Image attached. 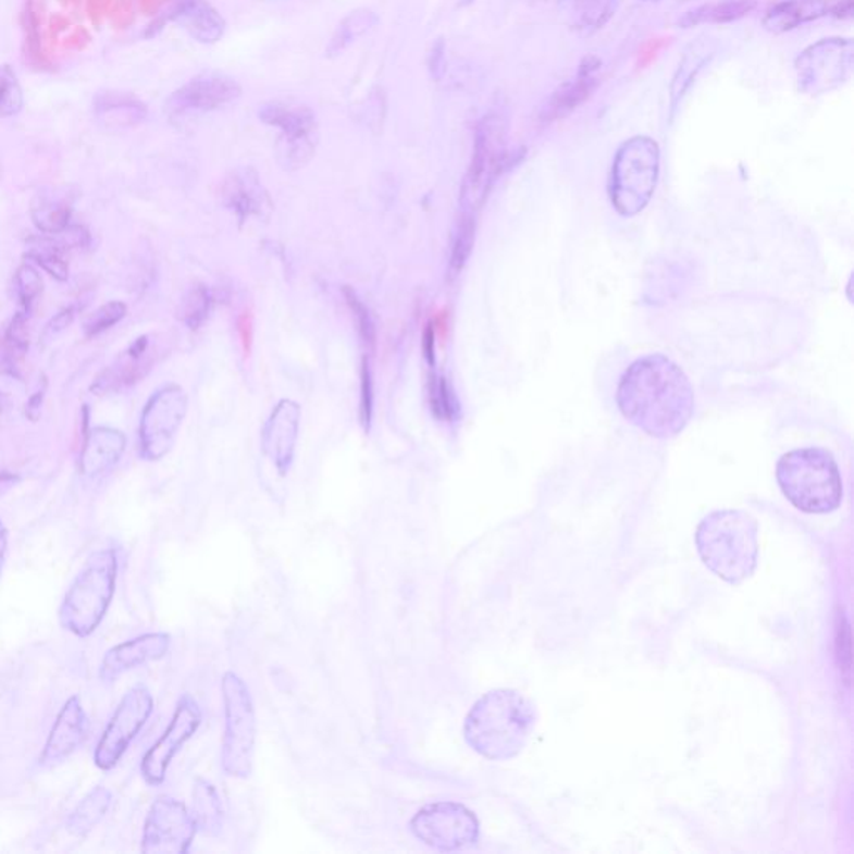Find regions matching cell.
Instances as JSON below:
<instances>
[{
    "label": "cell",
    "instance_id": "49",
    "mask_svg": "<svg viewBox=\"0 0 854 854\" xmlns=\"http://www.w3.org/2000/svg\"><path fill=\"white\" fill-rule=\"evenodd\" d=\"M4 406H5V396H4V394L0 393V412H2V409H4Z\"/></svg>",
    "mask_w": 854,
    "mask_h": 854
},
{
    "label": "cell",
    "instance_id": "18",
    "mask_svg": "<svg viewBox=\"0 0 854 854\" xmlns=\"http://www.w3.org/2000/svg\"><path fill=\"white\" fill-rule=\"evenodd\" d=\"M853 14L854 0H781L766 11L763 27L784 34L819 18H851Z\"/></svg>",
    "mask_w": 854,
    "mask_h": 854
},
{
    "label": "cell",
    "instance_id": "31",
    "mask_svg": "<svg viewBox=\"0 0 854 854\" xmlns=\"http://www.w3.org/2000/svg\"><path fill=\"white\" fill-rule=\"evenodd\" d=\"M193 815L197 831L206 837H215L221 833L224 825V808L221 796L214 784L206 780H196L193 790Z\"/></svg>",
    "mask_w": 854,
    "mask_h": 854
},
{
    "label": "cell",
    "instance_id": "6",
    "mask_svg": "<svg viewBox=\"0 0 854 854\" xmlns=\"http://www.w3.org/2000/svg\"><path fill=\"white\" fill-rule=\"evenodd\" d=\"M658 143L647 136H634L616 150L609 177V197L612 208L622 218L640 214L658 186Z\"/></svg>",
    "mask_w": 854,
    "mask_h": 854
},
{
    "label": "cell",
    "instance_id": "29",
    "mask_svg": "<svg viewBox=\"0 0 854 854\" xmlns=\"http://www.w3.org/2000/svg\"><path fill=\"white\" fill-rule=\"evenodd\" d=\"M112 805V793L104 787H96L79 801L69 815L65 830L75 838H84L96 830L99 822L108 816Z\"/></svg>",
    "mask_w": 854,
    "mask_h": 854
},
{
    "label": "cell",
    "instance_id": "48",
    "mask_svg": "<svg viewBox=\"0 0 854 854\" xmlns=\"http://www.w3.org/2000/svg\"><path fill=\"white\" fill-rule=\"evenodd\" d=\"M240 327H243V330H240V331H243V343H244V347H246V352H249V344H250V321H247V318H244V322H243V324H240Z\"/></svg>",
    "mask_w": 854,
    "mask_h": 854
},
{
    "label": "cell",
    "instance_id": "22",
    "mask_svg": "<svg viewBox=\"0 0 854 854\" xmlns=\"http://www.w3.org/2000/svg\"><path fill=\"white\" fill-rule=\"evenodd\" d=\"M168 22H177L202 44L218 42L224 36V17L206 0H175L168 12L150 25L146 36H156Z\"/></svg>",
    "mask_w": 854,
    "mask_h": 854
},
{
    "label": "cell",
    "instance_id": "12",
    "mask_svg": "<svg viewBox=\"0 0 854 854\" xmlns=\"http://www.w3.org/2000/svg\"><path fill=\"white\" fill-rule=\"evenodd\" d=\"M797 84L809 96H821L843 86L854 69V42L830 37L806 47L796 61Z\"/></svg>",
    "mask_w": 854,
    "mask_h": 854
},
{
    "label": "cell",
    "instance_id": "7",
    "mask_svg": "<svg viewBox=\"0 0 854 854\" xmlns=\"http://www.w3.org/2000/svg\"><path fill=\"white\" fill-rule=\"evenodd\" d=\"M509 121L505 109L493 108L475 125L471 164L461 186L462 212L474 214L509 162Z\"/></svg>",
    "mask_w": 854,
    "mask_h": 854
},
{
    "label": "cell",
    "instance_id": "51",
    "mask_svg": "<svg viewBox=\"0 0 854 854\" xmlns=\"http://www.w3.org/2000/svg\"><path fill=\"white\" fill-rule=\"evenodd\" d=\"M646 2H659V0H646Z\"/></svg>",
    "mask_w": 854,
    "mask_h": 854
},
{
    "label": "cell",
    "instance_id": "40",
    "mask_svg": "<svg viewBox=\"0 0 854 854\" xmlns=\"http://www.w3.org/2000/svg\"><path fill=\"white\" fill-rule=\"evenodd\" d=\"M344 297H346L347 306H349L352 318H355L356 325H358L359 337H361L362 346L368 350V355L374 352L375 347V324L372 319L371 312L366 308L364 302L359 299L355 290L346 287L344 289Z\"/></svg>",
    "mask_w": 854,
    "mask_h": 854
},
{
    "label": "cell",
    "instance_id": "11",
    "mask_svg": "<svg viewBox=\"0 0 854 854\" xmlns=\"http://www.w3.org/2000/svg\"><path fill=\"white\" fill-rule=\"evenodd\" d=\"M152 711L154 697L149 688L137 684L124 694L94 751V765L100 771H111L121 763Z\"/></svg>",
    "mask_w": 854,
    "mask_h": 854
},
{
    "label": "cell",
    "instance_id": "50",
    "mask_svg": "<svg viewBox=\"0 0 854 854\" xmlns=\"http://www.w3.org/2000/svg\"><path fill=\"white\" fill-rule=\"evenodd\" d=\"M264 2H281V0H264Z\"/></svg>",
    "mask_w": 854,
    "mask_h": 854
},
{
    "label": "cell",
    "instance_id": "44",
    "mask_svg": "<svg viewBox=\"0 0 854 854\" xmlns=\"http://www.w3.org/2000/svg\"><path fill=\"white\" fill-rule=\"evenodd\" d=\"M74 315L75 309L72 308V306L71 308L62 309V311L50 319L49 324L46 325V330H44V339L52 341L55 339L59 334L64 333L69 325L72 324V321H74Z\"/></svg>",
    "mask_w": 854,
    "mask_h": 854
},
{
    "label": "cell",
    "instance_id": "9",
    "mask_svg": "<svg viewBox=\"0 0 854 854\" xmlns=\"http://www.w3.org/2000/svg\"><path fill=\"white\" fill-rule=\"evenodd\" d=\"M259 119L280 131L275 156L286 171H299L314 158L319 143L314 111L296 100H271L259 109Z\"/></svg>",
    "mask_w": 854,
    "mask_h": 854
},
{
    "label": "cell",
    "instance_id": "1",
    "mask_svg": "<svg viewBox=\"0 0 854 854\" xmlns=\"http://www.w3.org/2000/svg\"><path fill=\"white\" fill-rule=\"evenodd\" d=\"M619 411L651 437L669 440L686 428L694 393L680 366L663 355L636 359L616 391Z\"/></svg>",
    "mask_w": 854,
    "mask_h": 854
},
{
    "label": "cell",
    "instance_id": "5",
    "mask_svg": "<svg viewBox=\"0 0 854 854\" xmlns=\"http://www.w3.org/2000/svg\"><path fill=\"white\" fill-rule=\"evenodd\" d=\"M119 559L114 549L94 550L65 593L59 622L75 638L92 636L104 621L117 583Z\"/></svg>",
    "mask_w": 854,
    "mask_h": 854
},
{
    "label": "cell",
    "instance_id": "16",
    "mask_svg": "<svg viewBox=\"0 0 854 854\" xmlns=\"http://www.w3.org/2000/svg\"><path fill=\"white\" fill-rule=\"evenodd\" d=\"M243 89L230 75L202 74L169 96L165 114L171 119H186L209 114L231 106L239 99Z\"/></svg>",
    "mask_w": 854,
    "mask_h": 854
},
{
    "label": "cell",
    "instance_id": "33",
    "mask_svg": "<svg viewBox=\"0 0 854 854\" xmlns=\"http://www.w3.org/2000/svg\"><path fill=\"white\" fill-rule=\"evenodd\" d=\"M72 208L67 200L39 197L33 206V221L40 233L54 236L67 227L71 222Z\"/></svg>",
    "mask_w": 854,
    "mask_h": 854
},
{
    "label": "cell",
    "instance_id": "35",
    "mask_svg": "<svg viewBox=\"0 0 854 854\" xmlns=\"http://www.w3.org/2000/svg\"><path fill=\"white\" fill-rule=\"evenodd\" d=\"M474 214L462 212L461 219H459L458 225H456L453 244H450V274L456 275L465 268L466 261H468L469 256H471L472 246H474Z\"/></svg>",
    "mask_w": 854,
    "mask_h": 854
},
{
    "label": "cell",
    "instance_id": "17",
    "mask_svg": "<svg viewBox=\"0 0 854 854\" xmlns=\"http://www.w3.org/2000/svg\"><path fill=\"white\" fill-rule=\"evenodd\" d=\"M89 734V718L79 696H71L65 701L54 725L50 728L46 746L40 755V766L52 768L71 758L75 751L83 746Z\"/></svg>",
    "mask_w": 854,
    "mask_h": 854
},
{
    "label": "cell",
    "instance_id": "30",
    "mask_svg": "<svg viewBox=\"0 0 854 854\" xmlns=\"http://www.w3.org/2000/svg\"><path fill=\"white\" fill-rule=\"evenodd\" d=\"M756 8H758L756 0H718L684 12L678 24L683 29H691L701 24H730L746 17Z\"/></svg>",
    "mask_w": 854,
    "mask_h": 854
},
{
    "label": "cell",
    "instance_id": "38",
    "mask_svg": "<svg viewBox=\"0 0 854 854\" xmlns=\"http://www.w3.org/2000/svg\"><path fill=\"white\" fill-rule=\"evenodd\" d=\"M24 108V92L17 75L9 65H0V117L17 115Z\"/></svg>",
    "mask_w": 854,
    "mask_h": 854
},
{
    "label": "cell",
    "instance_id": "36",
    "mask_svg": "<svg viewBox=\"0 0 854 854\" xmlns=\"http://www.w3.org/2000/svg\"><path fill=\"white\" fill-rule=\"evenodd\" d=\"M211 309V290H209L208 287L202 286V284H199V286L193 287V289L184 296L180 308V319L189 330H199L200 325L205 324L206 319L209 318Z\"/></svg>",
    "mask_w": 854,
    "mask_h": 854
},
{
    "label": "cell",
    "instance_id": "21",
    "mask_svg": "<svg viewBox=\"0 0 854 854\" xmlns=\"http://www.w3.org/2000/svg\"><path fill=\"white\" fill-rule=\"evenodd\" d=\"M300 408L294 400L284 399L275 406L262 431L265 456L274 462L281 475L289 472L299 437Z\"/></svg>",
    "mask_w": 854,
    "mask_h": 854
},
{
    "label": "cell",
    "instance_id": "10",
    "mask_svg": "<svg viewBox=\"0 0 854 854\" xmlns=\"http://www.w3.org/2000/svg\"><path fill=\"white\" fill-rule=\"evenodd\" d=\"M412 834L431 850H466L480 840V821L461 803L440 801L419 809L409 822Z\"/></svg>",
    "mask_w": 854,
    "mask_h": 854
},
{
    "label": "cell",
    "instance_id": "42",
    "mask_svg": "<svg viewBox=\"0 0 854 854\" xmlns=\"http://www.w3.org/2000/svg\"><path fill=\"white\" fill-rule=\"evenodd\" d=\"M372 408H374V387H372L371 362L364 358L361 371V422L366 431L371 428Z\"/></svg>",
    "mask_w": 854,
    "mask_h": 854
},
{
    "label": "cell",
    "instance_id": "14",
    "mask_svg": "<svg viewBox=\"0 0 854 854\" xmlns=\"http://www.w3.org/2000/svg\"><path fill=\"white\" fill-rule=\"evenodd\" d=\"M196 834V822L183 801L159 796L147 813L140 850L144 854H184Z\"/></svg>",
    "mask_w": 854,
    "mask_h": 854
},
{
    "label": "cell",
    "instance_id": "13",
    "mask_svg": "<svg viewBox=\"0 0 854 854\" xmlns=\"http://www.w3.org/2000/svg\"><path fill=\"white\" fill-rule=\"evenodd\" d=\"M187 412L183 387L169 384L156 391L140 418V453L147 461H159L174 446L175 436Z\"/></svg>",
    "mask_w": 854,
    "mask_h": 854
},
{
    "label": "cell",
    "instance_id": "46",
    "mask_svg": "<svg viewBox=\"0 0 854 854\" xmlns=\"http://www.w3.org/2000/svg\"><path fill=\"white\" fill-rule=\"evenodd\" d=\"M46 387L47 384L44 383L42 389L34 393L33 396H30L29 403L25 406V414H27V418H29L30 421H37V419H39L40 409H42L40 406H42L44 396H46Z\"/></svg>",
    "mask_w": 854,
    "mask_h": 854
},
{
    "label": "cell",
    "instance_id": "34",
    "mask_svg": "<svg viewBox=\"0 0 854 854\" xmlns=\"http://www.w3.org/2000/svg\"><path fill=\"white\" fill-rule=\"evenodd\" d=\"M64 255L65 249L58 240L37 237V239L30 240L27 258L33 259L37 265H40L54 280L64 283L69 277V264Z\"/></svg>",
    "mask_w": 854,
    "mask_h": 854
},
{
    "label": "cell",
    "instance_id": "4",
    "mask_svg": "<svg viewBox=\"0 0 854 854\" xmlns=\"http://www.w3.org/2000/svg\"><path fill=\"white\" fill-rule=\"evenodd\" d=\"M776 480L791 505L809 515L840 508L843 481L837 461L819 447L791 450L776 466Z\"/></svg>",
    "mask_w": 854,
    "mask_h": 854
},
{
    "label": "cell",
    "instance_id": "47",
    "mask_svg": "<svg viewBox=\"0 0 854 854\" xmlns=\"http://www.w3.org/2000/svg\"><path fill=\"white\" fill-rule=\"evenodd\" d=\"M8 547H9L8 528H5L4 522L0 521V574H2V569H4V565H5V558H8Z\"/></svg>",
    "mask_w": 854,
    "mask_h": 854
},
{
    "label": "cell",
    "instance_id": "24",
    "mask_svg": "<svg viewBox=\"0 0 854 854\" xmlns=\"http://www.w3.org/2000/svg\"><path fill=\"white\" fill-rule=\"evenodd\" d=\"M601 69V61L594 55H587L583 59L578 74L572 79L562 83L555 92L547 97L543 108H541V119L543 122L559 121V119L568 117L569 114L575 109L583 106L586 100L593 97L599 87V79L596 77V72Z\"/></svg>",
    "mask_w": 854,
    "mask_h": 854
},
{
    "label": "cell",
    "instance_id": "43",
    "mask_svg": "<svg viewBox=\"0 0 854 854\" xmlns=\"http://www.w3.org/2000/svg\"><path fill=\"white\" fill-rule=\"evenodd\" d=\"M428 69L434 81H441L446 72V42L443 37L434 40L428 54Z\"/></svg>",
    "mask_w": 854,
    "mask_h": 854
},
{
    "label": "cell",
    "instance_id": "20",
    "mask_svg": "<svg viewBox=\"0 0 854 854\" xmlns=\"http://www.w3.org/2000/svg\"><path fill=\"white\" fill-rule=\"evenodd\" d=\"M161 356L159 341L154 336H143L131 344L129 349L106 369L94 383L92 391L97 394L114 393L139 383L154 368Z\"/></svg>",
    "mask_w": 854,
    "mask_h": 854
},
{
    "label": "cell",
    "instance_id": "2",
    "mask_svg": "<svg viewBox=\"0 0 854 854\" xmlns=\"http://www.w3.org/2000/svg\"><path fill=\"white\" fill-rule=\"evenodd\" d=\"M536 726V709L515 690H494L466 716L465 740L483 758L509 762L524 750Z\"/></svg>",
    "mask_w": 854,
    "mask_h": 854
},
{
    "label": "cell",
    "instance_id": "45",
    "mask_svg": "<svg viewBox=\"0 0 854 854\" xmlns=\"http://www.w3.org/2000/svg\"><path fill=\"white\" fill-rule=\"evenodd\" d=\"M422 350H424V358L428 364H436V344H434L433 324L425 327L424 337H422Z\"/></svg>",
    "mask_w": 854,
    "mask_h": 854
},
{
    "label": "cell",
    "instance_id": "39",
    "mask_svg": "<svg viewBox=\"0 0 854 854\" xmlns=\"http://www.w3.org/2000/svg\"><path fill=\"white\" fill-rule=\"evenodd\" d=\"M430 399L433 414L443 421H453L459 412L458 400L443 375H431Z\"/></svg>",
    "mask_w": 854,
    "mask_h": 854
},
{
    "label": "cell",
    "instance_id": "28",
    "mask_svg": "<svg viewBox=\"0 0 854 854\" xmlns=\"http://www.w3.org/2000/svg\"><path fill=\"white\" fill-rule=\"evenodd\" d=\"M559 4L571 15L572 29L590 37L615 17L621 0H559Z\"/></svg>",
    "mask_w": 854,
    "mask_h": 854
},
{
    "label": "cell",
    "instance_id": "8",
    "mask_svg": "<svg viewBox=\"0 0 854 854\" xmlns=\"http://www.w3.org/2000/svg\"><path fill=\"white\" fill-rule=\"evenodd\" d=\"M221 690L225 718L222 769L225 775L247 780L252 775L258 737L255 703L249 688L236 672L227 671L222 676Z\"/></svg>",
    "mask_w": 854,
    "mask_h": 854
},
{
    "label": "cell",
    "instance_id": "3",
    "mask_svg": "<svg viewBox=\"0 0 854 854\" xmlns=\"http://www.w3.org/2000/svg\"><path fill=\"white\" fill-rule=\"evenodd\" d=\"M696 546L701 559L718 578L740 584L758 566V522L737 509L706 516L697 525Z\"/></svg>",
    "mask_w": 854,
    "mask_h": 854
},
{
    "label": "cell",
    "instance_id": "37",
    "mask_svg": "<svg viewBox=\"0 0 854 854\" xmlns=\"http://www.w3.org/2000/svg\"><path fill=\"white\" fill-rule=\"evenodd\" d=\"M42 277L33 265L24 264L15 274V296L21 309L18 311L29 314L33 312L37 297L42 293Z\"/></svg>",
    "mask_w": 854,
    "mask_h": 854
},
{
    "label": "cell",
    "instance_id": "32",
    "mask_svg": "<svg viewBox=\"0 0 854 854\" xmlns=\"http://www.w3.org/2000/svg\"><path fill=\"white\" fill-rule=\"evenodd\" d=\"M378 24H380V15L371 9H358V11L350 12L339 22L331 36L330 42L325 47V55L337 58V55L344 54L352 44L358 42L361 37L368 36Z\"/></svg>",
    "mask_w": 854,
    "mask_h": 854
},
{
    "label": "cell",
    "instance_id": "41",
    "mask_svg": "<svg viewBox=\"0 0 854 854\" xmlns=\"http://www.w3.org/2000/svg\"><path fill=\"white\" fill-rule=\"evenodd\" d=\"M125 314H127L125 305H122V302H109V305L97 309L94 314L86 319V322H84V334L87 337L99 336L104 331L111 330L112 325L121 322Z\"/></svg>",
    "mask_w": 854,
    "mask_h": 854
},
{
    "label": "cell",
    "instance_id": "19",
    "mask_svg": "<svg viewBox=\"0 0 854 854\" xmlns=\"http://www.w3.org/2000/svg\"><path fill=\"white\" fill-rule=\"evenodd\" d=\"M171 643V634L147 633L111 647L100 661V680L104 683H114L125 672L159 661L168 655Z\"/></svg>",
    "mask_w": 854,
    "mask_h": 854
},
{
    "label": "cell",
    "instance_id": "27",
    "mask_svg": "<svg viewBox=\"0 0 854 854\" xmlns=\"http://www.w3.org/2000/svg\"><path fill=\"white\" fill-rule=\"evenodd\" d=\"M94 115L108 129H122L140 124L149 111L143 100L133 94L104 90L96 94L92 102Z\"/></svg>",
    "mask_w": 854,
    "mask_h": 854
},
{
    "label": "cell",
    "instance_id": "25",
    "mask_svg": "<svg viewBox=\"0 0 854 854\" xmlns=\"http://www.w3.org/2000/svg\"><path fill=\"white\" fill-rule=\"evenodd\" d=\"M124 434L112 428H94L81 453V472L87 478L104 474L117 465L125 450Z\"/></svg>",
    "mask_w": 854,
    "mask_h": 854
},
{
    "label": "cell",
    "instance_id": "26",
    "mask_svg": "<svg viewBox=\"0 0 854 854\" xmlns=\"http://www.w3.org/2000/svg\"><path fill=\"white\" fill-rule=\"evenodd\" d=\"M715 54V42L708 39V37H700V39L694 40L684 49L680 64L676 67L671 83H669L668 94L671 114H674L676 109L680 108L681 100L690 92L701 72L708 67Z\"/></svg>",
    "mask_w": 854,
    "mask_h": 854
},
{
    "label": "cell",
    "instance_id": "15",
    "mask_svg": "<svg viewBox=\"0 0 854 854\" xmlns=\"http://www.w3.org/2000/svg\"><path fill=\"white\" fill-rule=\"evenodd\" d=\"M200 721H202V713L197 701L190 694L181 696L164 734L152 744V747H149L140 762V775L147 784L161 787L164 783L172 759L197 733Z\"/></svg>",
    "mask_w": 854,
    "mask_h": 854
},
{
    "label": "cell",
    "instance_id": "23",
    "mask_svg": "<svg viewBox=\"0 0 854 854\" xmlns=\"http://www.w3.org/2000/svg\"><path fill=\"white\" fill-rule=\"evenodd\" d=\"M224 205L239 221L268 219L272 212L271 197L262 186L261 177L252 168H239L231 172L222 184Z\"/></svg>",
    "mask_w": 854,
    "mask_h": 854
}]
</instances>
